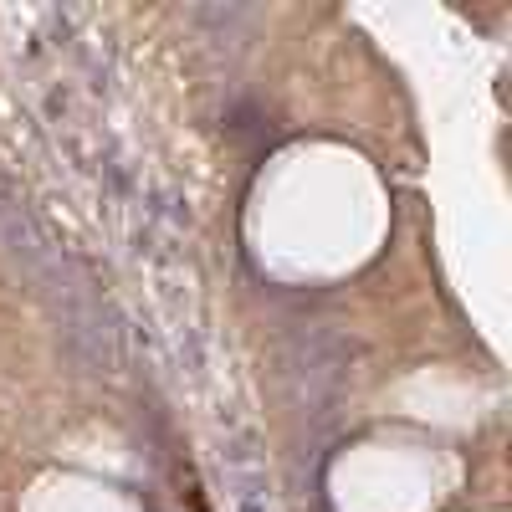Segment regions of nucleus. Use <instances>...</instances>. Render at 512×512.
<instances>
[{
  "instance_id": "obj_1",
  "label": "nucleus",
  "mask_w": 512,
  "mask_h": 512,
  "mask_svg": "<svg viewBox=\"0 0 512 512\" xmlns=\"http://www.w3.org/2000/svg\"><path fill=\"white\" fill-rule=\"evenodd\" d=\"M226 134L231 139H256V144H267V118H262V108L256 103H236L231 113H226Z\"/></svg>"
}]
</instances>
